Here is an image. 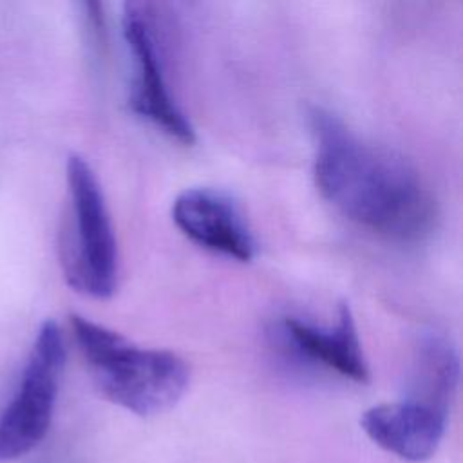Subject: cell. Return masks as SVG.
I'll return each instance as SVG.
<instances>
[{
    "instance_id": "cell-1",
    "label": "cell",
    "mask_w": 463,
    "mask_h": 463,
    "mask_svg": "<svg viewBox=\"0 0 463 463\" xmlns=\"http://www.w3.org/2000/svg\"><path fill=\"white\" fill-rule=\"evenodd\" d=\"M315 184L354 224L396 242L423 241L438 204L416 168L392 150L367 143L336 114L313 107Z\"/></svg>"
},
{
    "instance_id": "cell-2",
    "label": "cell",
    "mask_w": 463,
    "mask_h": 463,
    "mask_svg": "<svg viewBox=\"0 0 463 463\" xmlns=\"http://www.w3.org/2000/svg\"><path fill=\"white\" fill-rule=\"evenodd\" d=\"M71 329L94 383L112 403L137 416H156L184 394L190 369L175 353L134 345L81 315H71Z\"/></svg>"
},
{
    "instance_id": "cell-3",
    "label": "cell",
    "mask_w": 463,
    "mask_h": 463,
    "mask_svg": "<svg viewBox=\"0 0 463 463\" xmlns=\"http://www.w3.org/2000/svg\"><path fill=\"white\" fill-rule=\"evenodd\" d=\"M63 277L78 293L109 298L118 286V244L101 186L78 154L67 159V212L60 233Z\"/></svg>"
},
{
    "instance_id": "cell-4",
    "label": "cell",
    "mask_w": 463,
    "mask_h": 463,
    "mask_svg": "<svg viewBox=\"0 0 463 463\" xmlns=\"http://www.w3.org/2000/svg\"><path fill=\"white\" fill-rule=\"evenodd\" d=\"M63 365V333L54 320H45L36 333L18 387L0 414V461L25 456L45 438Z\"/></svg>"
},
{
    "instance_id": "cell-5",
    "label": "cell",
    "mask_w": 463,
    "mask_h": 463,
    "mask_svg": "<svg viewBox=\"0 0 463 463\" xmlns=\"http://www.w3.org/2000/svg\"><path fill=\"white\" fill-rule=\"evenodd\" d=\"M123 40L132 61L128 105L134 114L181 145L195 143V130L175 103L156 33L152 4L125 2L121 14Z\"/></svg>"
},
{
    "instance_id": "cell-6",
    "label": "cell",
    "mask_w": 463,
    "mask_h": 463,
    "mask_svg": "<svg viewBox=\"0 0 463 463\" xmlns=\"http://www.w3.org/2000/svg\"><path fill=\"white\" fill-rule=\"evenodd\" d=\"M172 221L179 232L204 250L239 262H251L255 237L232 197L212 188H188L172 203Z\"/></svg>"
},
{
    "instance_id": "cell-7",
    "label": "cell",
    "mask_w": 463,
    "mask_h": 463,
    "mask_svg": "<svg viewBox=\"0 0 463 463\" xmlns=\"http://www.w3.org/2000/svg\"><path fill=\"white\" fill-rule=\"evenodd\" d=\"M447 416L443 409L402 398L369 407L360 418V427L383 450L407 461H425L443 439Z\"/></svg>"
},
{
    "instance_id": "cell-8",
    "label": "cell",
    "mask_w": 463,
    "mask_h": 463,
    "mask_svg": "<svg viewBox=\"0 0 463 463\" xmlns=\"http://www.w3.org/2000/svg\"><path fill=\"white\" fill-rule=\"evenodd\" d=\"M279 329L280 338L295 354L320 364L356 383L369 380V365L358 340L349 304L342 302L338 306V318L331 327H318L297 317H284Z\"/></svg>"
},
{
    "instance_id": "cell-9",
    "label": "cell",
    "mask_w": 463,
    "mask_h": 463,
    "mask_svg": "<svg viewBox=\"0 0 463 463\" xmlns=\"http://www.w3.org/2000/svg\"><path fill=\"white\" fill-rule=\"evenodd\" d=\"M459 382V356L454 345L434 333L423 335L414 349L411 389L412 398L449 412Z\"/></svg>"
}]
</instances>
